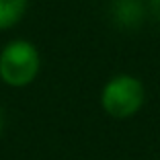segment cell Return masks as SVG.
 Wrapping results in <instances>:
<instances>
[{"mask_svg": "<svg viewBox=\"0 0 160 160\" xmlns=\"http://www.w3.org/2000/svg\"><path fill=\"white\" fill-rule=\"evenodd\" d=\"M41 56L27 39L8 41L0 49V80L12 88H25L37 78Z\"/></svg>", "mask_w": 160, "mask_h": 160, "instance_id": "cell-1", "label": "cell"}, {"mask_svg": "<svg viewBox=\"0 0 160 160\" xmlns=\"http://www.w3.org/2000/svg\"><path fill=\"white\" fill-rule=\"evenodd\" d=\"M146 103V88L132 74H117L105 82L101 90V107L109 117L129 119Z\"/></svg>", "mask_w": 160, "mask_h": 160, "instance_id": "cell-2", "label": "cell"}, {"mask_svg": "<svg viewBox=\"0 0 160 160\" xmlns=\"http://www.w3.org/2000/svg\"><path fill=\"white\" fill-rule=\"evenodd\" d=\"M148 10H150V14L160 23V0H148Z\"/></svg>", "mask_w": 160, "mask_h": 160, "instance_id": "cell-5", "label": "cell"}, {"mask_svg": "<svg viewBox=\"0 0 160 160\" xmlns=\"http://www.w3.org/2000/svg\"><path fill=\"white\" fill-rule=\"evenodd\" d=\"M29 0H0V31L12 29L23 21Z\"/></svg>", "mask_w": 160, "mask_h": 160, "instance_id": "cell-4", "label": "cell"}, {"mask_svg": "<svg viewBox=\"0 0 160 160\" xmlns=\"http://www.w3.org/2000/svg\"><path fill=\"white\" fill-rule=\"evenodd\" d=\"M109 14L115 27L133 31L146 21V6L142 0H113L109 6Z\"/></svg>", "mask_w": 160, "mask_h": 160, "instance_id": "cell-3", "label": "cell"}, {"mask_svg": "<svg viewBox=\"0 0 160 160\" xmlns=\"http://www.w3.org/2000/svg\"><path fill=\"white\" fill-rule=\"evenodd\" d=\"M2 127H4V117H2V109H0V133H2Z\"/></svg>", "mask_w": 160, "mask_h": 160, "instance_id": "cell-6", "label": "cell"}]
</instances>
